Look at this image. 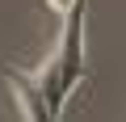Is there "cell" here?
Returning <instances> with one entry per match:
<instances>
[{
	"instance_id": "obj_2",
	"label": "cell",
	"mask_w": 126,
	"mask_h": 122,
	"mask_svg": "<svg viewBox=\"0 0 126 122\" xmlns=\"http://www.w3.org/2000/svg\"><path fill=\"white\" fill-rule=\"evenodd\" d=\"M4 80L13 84V93H17V101H21V109H25L30 122H55V109L46 105V97H42V88H38L34 80H25V76L13 72V68H4Z\"/></svg>"
},
{
	"instance_id": "obj_3",
	"label": "cell",
	"mask_w": 126,
	"mask_h": 122,
	"mask_svg": "<svg viewBox=\"0 0 126 122\" xmlns=\"http://www.w3.org/2000/svg\"><path fill=\"white\" fill-rule=\"evenodd\" d=\"M46 4H50V9H59V13H72L80 0H46Z\"/></svg>"
},
{
	"instance_id": "obj_1",
	"label": "cell",
	"mask_w": 126,
	"mask_h": 122,
	"mask_svg": "<svg viewBox=\"0 0 126 122\" xmlns=\"http://www.w3.org/2000/svg\"><path fill=\"white\" fill-rule=\"evenodd\" d=\"M84 80V0L67 13V21H63V38L55 46V55L42 63V72L34 76V84L42 88L46 105L59 114L63 101L72 97V88Z\"/></svg>"
}]
</instances>
